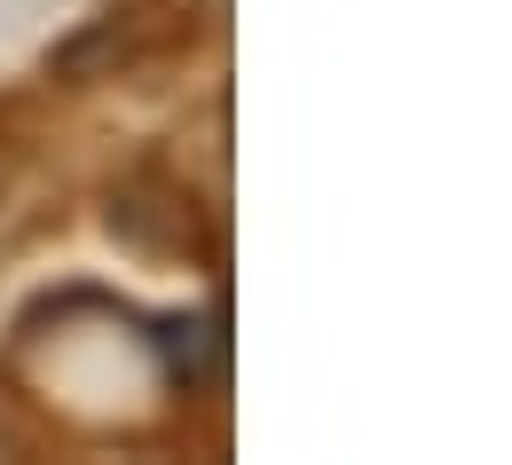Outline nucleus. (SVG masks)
Listing matches in <instances>:
<instances>
[{"label": "nucleus", "instance_id": "f257e3e1", "mask_svg": "<svg viewBox=\"0 0 512 465\" xmlns=\"http://www.w3.org/2000/svg\"><path fill=\"white\" fill-rule=\"evenodd\" d=\"M158 347H166V371L182 379V387H197V379H213L221 371V316L205 308V316H174V324H158Z\"/></svg>", "mask_w": 512, "mask_h": 465}]
</instances>
